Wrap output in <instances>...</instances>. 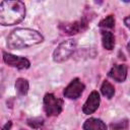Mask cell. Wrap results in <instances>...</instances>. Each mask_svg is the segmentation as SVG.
<instances>
[{
	"label": "cell",
	"mask_w": 130,
	"mask_h": 130,
	"mask_svg": "<svg viewBox=\"0 0 130 130\" xmlns=\"http://www.w3.org/2000/svg\"><path fill=\"white\" fill-rule=\"evenodd\" d=\"M43 41V36L37 30L30 28H16L8 36L7 47L12 50H20L38 45Z\"/></svg>",
	"instance_id": "6da1fadb"
},
{
	"label": "cell",
	"mask_w": 130,
	"mask_h": 130,
	"mask_svg": "<svg viewBox=\"0 0 130 130\" xmlns=\"http://www.w3.org/2000/svg\"><path fill=\"white\" fill-rule=\"evenodd\" d=\"M25 16V6L21 1H2L0 4V23L13 25L22 21Z\"/></svg>",
	"instance_id": "7a4b0ae2"
},
{
	"label": "cell",
	"mask_w": 130,
	"mask_h": 130,
	"mask_svg": "<svg viewBox=\"0 0 130 130\" xmlns=\"http://www.w3.org/2000/svg\"><path fill=\"white\" fill-rule=\"evenodd\" d=\"M75 48H76V41L73 39H69V40L62 42L55 49V51L53 53V60L55 62H59V63L64 62L72 55Z\"/></svg>",
	"instance_id": "3957f363"
},
{
	"label": "cell",
	"mask_w": 130,
	"mask_h": 130,
	"mask_svg": "<svg viewBox=\"0 0 130 130\" xmlns=\"http://www.w3.org/2000/svg\"><path fill=\"white\" fill-rule=\"evenodd\" d=\"M63 109V101L53 93H47L44 96V110L48 116H58Z\"/></svg>",
	"instance_id": "277c9868"
},
{
	"label": "cell",
	"mask_w": 130,
	"mask_h": 130,
	"mask_svg": "<svg viewBox=\"0 0 130 130\" xmlns=\"http://www.w3.org/2000/svg\"><path fill=\"white\" fill-rule=\"evenodd\" d=\"M85 86L84 84L78 79V78H74L73 80H71V82L65 87L64 91H63V94L65 98L67 99H70V100H76L78 99L83 90H84Z\"/></svg>",
	"instance_id": "5b68a950"
},
{
	"label": "cell",
	"mask_w": 130,
	"mask_h": 130,
	"mask_svg": "<svg viewBox=\"0 0 130 130\" xmlns=\"http://www.w3.org/2000/svg\"><path fill=\"white\" fill-rule=\"evenodd\" d=\"M3 60L7 65L15 67L17 69H26L30 66V62L26 58L18 57L6 52H3Z\"/></svg>",
	"instance_id": "8992f818"
},
{
	"label": "cell",
	"mask_w": 130,
	"mask_h": 130,
	"mask_svg": "<svg viewBox=\"0 0 130 130\" xmlns=\"http://www.w3.org/2000/svg\"><path fill=\"white\" fill-rule=\"evenodd\" d=\"M100 102H101V99H100L99 92L95 91V90L92 91L88 95L86 102L83 105V108H82L83 113L86 114V115H89V114H92L93 112H95L96 109L100 106Z\"/></svg>",
	"instance_id": "52a82bcc"
},
{
	"label": "cell",
	"mask_w": 130,
	"mask_h": 130,
	"mask_svg": "<svg viewBox=\"0 0 130 130\" xmlns=\"http://www.w3.org/2000/svg\"><path fill=\"white\" fill-rule=\"evenodd\" d=\"M86 26H87V21L82 19V20H79V21L71 22V23L61 24L60 28L68 35H75V34H78L80 31H82L83 29H85Z\"/></svg>",
	"instance_id": "ba28073f"
},
{
	"label": "cell",
	"mask_w": 130,
	"mask_h": 130,
	"mask_svg": "<svg viewBox=\"0 0 130 130\" xmlns=\"http://www.w3.org/2000/svg\"><path fill=\"white\" fill-rule=\"evenodd\" d=\"M109 76L118 82H123L127 77V66L124 64H117L109 71Z\"/></svg>",
	"instance_id": "9c48e42d"
},
{
	"label": "cell",
	"mask_w": 130,
	"mask_h": 130,
	"mask_svg": "<svg viewBox=\"0 0 130 130\" xmlns=\"http://www.w3.org/2000/svg\"><path fill=\"white\" fill-rule=\"evenodd\" d=\"M83 130H107L106 124L96 118H89L83 124Z\"/></svg>",
	"instance_id": "30bf717a"
},
{
	"label": "cell",
	"mask_w": 130,
	"mask_h": 130,
	"mask_svg": "<svg viewBox=\"0 0 130 130\" xmlns=\"http://www.w3.org/2000/svg\"><path fill=\"white\" fill-rule=\"evenodd\" d=\"M102 43L103 47L107 50H112L115 46V38L111 31L103 30L102 31Z\"/></svg>",
	"instance_id": "8fae6325"
},
{
	"label": "cell",
	"mask_w": 130,
	"mask_h": 130,
	"mask_svg": "<svg viewBox=\"0 0 130 130\" xmlns=\"http://www.w3.org/2000/svg\"><path fill=\"white\" fill-rule=\"evenodd\" d=\"M15 89L18 92V94L20 95H24L26 94L27 90H28V82L26 79L24 78H18L15 82Z\"/></svg>",
	"instance_id": "7c38bea8"
},
{
	"label": "cell",
	"mask_w": 130,
	"mask_h": 130,
	"mask_svg": "<svg viewBox=\"0 0 130 130\" xmlns=\"http://www.w3.org/2000/svg\"><path fill=\"white\" fill-rule=\"evenodd\" d=\"M101 91L108 99H112L113 95L115 94V88L109 81H104L103 82L102 87H101Z\"/></svg>",
	"instance_id": "4fadbf2b"
},
{
	"label": "cell",
	"mask_w": 130,
	"mask_h": 130,
	"mask_svg": "<svg viewBox=\"0 0 130 130\" xmlns=\"http://www.w3.org/2000/svg\"><path fill=\"white\" fill-rule=\"evenodd\" d=\"M101 27H106V28H113L115 25V18L113 15H108L106 18L100 21L99 24Z\"/></svg>",
	"instance_id": "5bb4252c"
},
{
	"label": "cell",
	"mask_w": 130,
	"mask_h": 130,
	"mask_svg": "<svg viewBox=\"0 0 130 130\" xmlns=\"http://www.w3.org/2000/svg\"><path fill=\"white\" fill-rule=\"evenodd\" d=\"M127 127H128V121L127 120H122V121H118V122L111 124L112 130H122V129H126Z\"/></svg>",
	"instance_id": "9a60e30c"
},
{
	"label": "cell",
	"mask_w": 130,
	"mask_h": 130,
	"mask_svg": "<svg viewBox=\"0 0 130 130\" xmlns=\"http://www.w3.org/2000/svg\"><path fill=\"white\" fill-rule=\"evenodd\" d=\"M27 123L32 128H39L40 126L43 125V119H40V118H38V119H29V120H27Z\"/></svg>",
	"instance_id": "2e32d148"
},
{
	"label": "cell",
	"mask_w": 130,
	"mask_h": 130,
	"mask_svg": "<svg viewBox=\"0 0 130 130\" xmlns=\"http://www.w3.org/2000/svg\"><path fill=\"white\" fill-rule=\"evenodd\" d=\"M11 125H12V123H11V121H8L5 125H4V127L2 128V130H9L10 128H11Z\"/></svg>",
	"instance_id": "e0dca14e"
},
{
	"label": "cell",
	"mask_w": 130,
	"mask_h": 130,
	"mask_svg": "<svg viewBox=\"0 0 130 130\" xmlns=\"http://www.w3.org/2000/svg\"><path fill=\"white\" fill-rule=\"evenodd\" d=\"M124 23H125V24H126V26L130 29V15H128V16L124 19Z\"/></svg>",
	"instance_id": "ac0fdd59"
},
{
	"label": "cell",
	"mask_w": 130,
	"mask_h": 130,
	"mask_svg": "<svg viewBox=\"0 0 130 130\" xmlns=\"http://www.w3.org/2000/svg\"><path fill=\"white\" fill-rule=\"evenodd\" d=\"M127 50H128V53H129V55H130V42H129L128 45H127Z\"/></svg>",
	"instance_id": "d6986e66"
}]
</instances>
